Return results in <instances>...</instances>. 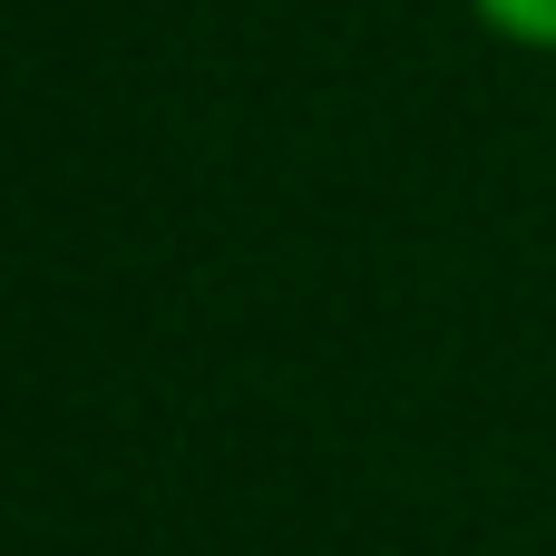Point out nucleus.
<instances>
[{
	"mask_svg": "<svg viewBox=\"0 0 556 556\" xmlns=\"http://www.w3.org/2000/svg\"><path fill=\"white\" fill-rule=\"evenodd\" d=\"M498 39H518V49H547L556 59V0H469Z\"/></svg>",
	"mask_w": 556,
	"mask_h": 556,
	"instance_id": "obj_1",
	"label": "nucleus"
}]
</instances>
